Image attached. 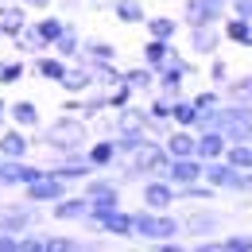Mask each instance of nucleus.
I'll return each instance as SVG.
<instances>
[{"label":"nucleus","mask_w":252,"mask_h":252,"mask_svg":"<svg viewBox=\"0 0 252 252\" xmlns=\"http://www.w3.org/2000/svg\"><path fill=\"white\" fill-rule=\"evenodd\" d=\"M78 4H82V0H59V8H63V12H74Z\"/></svg>","instance_id":"obj_49"},{"label":"nucleus","mask_w":252,"mask_h":252,"mask_svg":"<svg viewBox=\"0 0 252 252\" xmlns=\"http://www.w3.org/2000/svg\"><path fill=\"white\" fill-rule=\"evenodd\" d=\"M113 140H117V156L128 159L132 152H140V148H144L148 132H144V128H117V132H113Z\"/></svg>","instance_id":"obj_28"},{"label":"nucleus","mask_w":252,"mask_h":252,"mask_svg":"<svg viewBox=\"0 0 252 252\" xmlns=\"http://www.w3.org/2000/svg\"><path fill=\"white\" fill-rule=\"evenodd\" d=\"M43 221V206L39 202H8L0 206V233H28Z\"/></svg>","instance_id":"obj_4"},{"label":"nucleus","mask_w":252,"mask_h":252,"mask_svg":"<svg viewBox=\"0 0 252 252\" xmlns=\"http://www.w3.org/2000/svg\"><path fill=\"white\" fill-rule=\"evenodd\" d=\"M221 35H225L229 43H237V47H249V51H252V20L225 16V28H221Z\"/></svg>","instance_id":"obj_27"},{"label":"nucleus","mask_w":252,"mask_h":252,"mask_svg":"<svg viewBox=\"0 0 252 252\" xmlns=\"http://www.w3.org/2000/svg\"><path fill=\"white\" fill-rule=\"evenodd\" d=\"M51 51H55L59 59H66V63H78V55H82V35H78V28L66 24V32L51 43Z\"/></svg>","instance_id":"obj_25"},{"label":"nucleus","mask_w":252,"mask_h":252,"mask_svg":"<svg viewBox=\"0 0 252 252\" xmlns=\"http://www.w3.org/2000/svg\"><path fill=\"white\" fill-rule=\"evenodd\" d=\"M125 86H132V94H156V70L152 66H132L125 70Z\"/></svg>","instance_id":"obj_30"},{"label":"nucleus","mask_w":252,"mask_h":252,"mask_svg":"<svg viewBox=\"0 0 252 252\" xmlns=\"http://www.w3.org/2000/svg\"><path fill=\"white\" fill-rule=\"evenodd\" d=\"M221 90H225V97H229V101H252V74L237 78V82H225Z\"/></svg>","instance_id":"obj_39"},{"label":"nucleus","mask_w":252,"mask_h":252,"mask_svg":"<svg viewBox=\"0 0 252 252\" xmlns=\"http://www.w3.org/2000/svg\"><path fill=\"white\" fill-rule=\"evenodd\" d=\"M47 167L39 163H28V159H4L0 163V190H16V187H28L43 175Z\"/></svg>","instance_id":"obj_6"},{"label":"nucleus","mask_w":252,"mask_h":252,"mask_svg":"<svg viewBox=\"0 0 252 252\" xmlns=\"http://www.w3.org/2000/svg\"><path fill=\"white\" fill-rule=\"evenodd\" d=\"M4 121H8V101L0 97V128H4Z\"/></svg>","instance_id":"obj_50"},{"label":"nucleus","mask_w":252,"mask_h":252,"mask_svg":"<svg viewBox=\"0 0 252 252\" xmlns=\"http://www.w3.org/2000/svg\"><path fill=\"white\" fill-rule=\"evenodd\" d=\"M63 194H70V187H66L63 179H55L51 171H43L35 183H28V187H24V198H28V202H39V206H51V202H59Z\"/></svg>","instance_id":"obj_8"},{"label":"nucleus","mask_w":252,"mask_h":252,"mask_svg":"<svg viewBox=\"0 0 252 252\" xmlns=\"http://www.w3.org/2000/svg\"><path fill=\"white\" fill-rule=\"evenodd\" d=\"M35 144L28 140V132L24 128H0V156L4 159H28V152H32Z\"/></svg>","instance_id":"obj_16"},{"label":"nucleus","mask_w":252,"mask_h":252,"mask_svg":"<svg viewBox=\"0 0 252 252\" xmlns=\"http://www.w3.org/2000/svg\"><path fill=\"white\" fill-rule=\"evenodd\" d=\"M183 233H194V237H206V233H218L221 229V214L218 210H190L183 214Z\"/></svg>","instance_id":"obj_17"},{"label":"nucleus","mask_w":252,"mask_h":252,"mask_svg":"<svg viewBox=\"0 0 252 252\" xmlns=\"http://www.w3.org/2000/svg\"><path fill=\"white\" fill-rule=\"evenodd\" d=\"M163 179H167L171 187H187V183H198V179H202V159H198V156L167 159V167H163Z\"/></svg>","instance_id":"obj_9"},{"label":"nucleus","mask_w":252,"mask_h":252,"mask_svg":"<svg viewBox=\"0 0 252 252\" xmlns=\"http://www.w3.org/2000/svg\"><path fill=\"white\" fill-rule=\"evenodd\" d=\"M140 202H144L148 210H171V206L179 202V194H175V187H171L163 175H152V179L140 183Z\"/></svg>","instance_id":"obj_7"},{"label":"nucleus","mask_w":252,"mask_h":252,"mask_svg":"<svg viewBox=\"0 0 252 252\" xmlns=\"http://www.w3.org/2000/svg\"><path fill=\"white\" fill-rule=\"evenodd\" d=\"M90 214V198L86 194H63L59 202H51V218L55 221H82Z\"/></svg>","instance_id":"obj_15"},{"label":"nucleus","mask_w":252,"mask_h":252,"mask_svg":"<svg viewBox=\"0 0 252 252\" xmlns=\"http://www.w3.org/2000/svg\"><path fill=\"white\" fill-rule=\"evenodd\" d=\"M117 140L113 136H97L86 144V163L94 167V171H113V163H117Z\"/></svg>","instance_id":"obj_11"},{"label":"nucleus","mask_w":252,"mask_h":252,"mask_svg":"<svg viewBox=\"0 0 252 252\" xmlns=\"http://www.w3.org/2000/svg\"><path fill=\"white\" fill-rule=\"evenodd\" d=\"M90 74H94V86L97 90H113L125 82V70L117 63H90Z\"/></svg>","instance_id":"obj_29"},{"label":"nucleus","mask_w":252,"mask_h":252,"mask_svg":"<svg viewBox=\"0 0 252 252\" xmlns=\"http://www.w3.org/2000/svg\"><path fill=\"white\" fill-rule=\"evenodd\" d=\"M202 179H206L214 190H229V194H237V179H241V171L229 167L225 159H206V163H202Z\"/></svg>","instance_id":"obj_10"},{"label":"nucleus","mask_w":252,"mask_h":252,"mask_svg":"<svg viewBox=\"0 0 252 252\" xmlns=\"http://www.w3.org/2000/svg\"><path fill=\"white\" fill-rule=\"evenodd\" d=\"M190 101H194V109H214V105H221V94H218V86H214V90H202V94H194Z\"/></svg>","instance_id":"obj_43"},{"label":"nucleus","mask_w":252,"mask_h":252,"mask_svg":"<svg viewBox=\"0 0 252 252\" xmlns=\"http://www.w3.org/2000/svg\"><path fill=\"white\" fill-rule=\"evenodd\" d=\"M66 24H70V20H63V16H43V20H35V28H39V35L47 39V47L66 32Z\"/></svg>","instance_id":"obj_37"},{"label":"nucleus","mask_w":252,"mask_h":252,"mask_svg":"<svg viewBox=\"0 0 252 252\" xmlns=\"http://www.w3.org/2000/svg\"><path fill=\"white\" fill-rule=\"evenodd\" d=\"M39 148H47L55 159H86V144H90V121L63 113L39 132V140H32Z\"/></svg>","instance_id":"obj_1"},{"label":"nucleus","mask_w":252,"mask_h":252,"mask_svg":"<svg viewBox=\"0 0 252 252\" xmlns=\"http://www.w3.org/2000/svg\"><path fill=\"white\" fill-rule=\"evenodd\" d=\"M175 194H179V202H214L218 190L210 187L206 179H198V183H187V187H175Z\"/></svg>","instance_id":"obj_34"},{"label":"nucleus","mask_w":252,"mask_h":252,"mask_svg":"<svg viewBox=\"0 0 252 252\" xmlns=\"http://www.w3.org/2000/svg\"><path fill=\"white\" fill-rule=\"evenodd\" d=\"M121 24H128V28H136V24H144L148 20V12H144V0H113V8H109Z\"/></svg>","instance_id":"obj_31"},{"label":"nucleus","mask_w":252,"mask_h":252,"mask_svg":"<svg viewBox=\"0 0 252 252\" xmlns=\"http://www.w3.org/2000/svg\"><path fill=\"white\" fill-rule=\"evenodd\" d=\"M90 8H97V12H109V8H113V0H90Z\"/></svg>","instance_id":"obj_48"},{"label":"nucleus","mask_w":252,"mask_h":252,"mask_svg":"<svg viewBox=\"0 0 252 252\" xmlns=\"http://www.w3.org/2000/svg\"><path fill=\"white\" fill-rule=\"evenodd\" d=\"M59 86H63V94H70V97H82V94H90V90H94V74H90V66H82V63H70Z\"/></svg>","instance_id":"obj_19"},{"label":"nucleus","mask_w":252,"mask_h":252,"mask_svg":"<svg viewBox=\"0 0 252 252\" xmlns=\"http://www.w3.org/2000/svg\"><path fill=\"white\" fill-rule=\"evenodd\" d=\"M221 159L229 167H237V171H252V144H229Z\"/></svg>","instance_id":"obj_36"},{"label":"nucleus","mask_w":252,"mask_h":252,"mask_svg":"<svg viewBox=\"0 0 252 252\" xmlns=\"http://www.w3.org/2000/svg\"><path fill=\"white\" fill-rule=\"evenodd\" d=\"M82 194H86L90 202H121V183L94 171L90 179H82Z\"/></svg>","instance_id":"obj_12"},{"label":"nucleus","mask_w":252,"mask_h":252,"mask_svg":"<svg viewBox=\"0 0 252 252\" xmlns=\"http://www.w3.org/2000/svg\"><path fill=\"white\" fill-rule=\"evenodd\" d=\"M8 121L16 128H24V132H35V128L43 125V117H39V105L28 101V97H20V101H12L8 105Z\"/></svg>","instance_id":"obj_21"},{"label":"nucleus","mask_w":252,"mask_h":252,"mask_svg":"<svg viewBox=\"0 0 252 252\" xmlns=\"http://www.w3.org/2000/svg\"><path fill=\"white\" fill-rule=\"evenodd\" d=\"M187 78H194V63L175 51V55L156 70V94H163V97L175 101V97L183 94V82H187Z\"/></svg>","instance_id":"obj_3"},{"label":"nucleus","mask_w":252,"mask_h":252,"mask_svg":"<svg viewBox=\"0 0 252 252\" xmlns=\"http://www.w3.org/2000/svg\"><path fill=\"white\" fill-rule=\"evenodd\" d=\"M105 97H109V109H125V105H132V86H125V82H121V86H113V90H105Z\"/></svg>","instance_id":"obj_41"},{"label":"nucleus","mask_w":252,"mask_h":252,"mask_svg":"<svg viewBox=\"0 0 252 252\" xmlns=\"http://www.w3.org/2000/svg\"><path fill=\"white\" fill-rule=\"evenodd\" d=\"M221 252H252V233H245V237H225Z\"/></svg>","instance_id":"obj_42"},{"label":"nucleus","mask_w":252,"mask_h":252,"mask_svg":"<svg viewBox=\"0 0 252 252\" xmlns=\"http://www.w3.org/2000/svg\"><path fill=\"white\" fill-rule=\"evenodd\" d=\"M0 163H4V156H0Z\"/></svg>","instance_id":"obj_52"},{"label":"nucleus","mask_w":252,"mask_h":252,"mask_svg":"<svg viewBox=\"0 0 252 252\" xmlns=\"http://www.w3.org/2000/svg\"><path fill=\"white\" fill-rule=\"evenodd\" d=\"M82 249H94L78 237H47V252H82Z\"/></svg>","instance_id":"obj_40"},{"label":"nucleus","mask_w":252,"mask_h":252,"mask_svg":"<svg viewBox=\"0 0 252 252\" xmlns=\"http://www.w3.org/2000/svg\"><path fill=\"white\" fill-rule=\"evenodd\" d=\"M24 24H28V4L4 0V4H0V39H12Z\"/></svg>","instance_id":"obj_20"},{"label":"nucleus","mask_w":252,"mask_h":252,"mask_svg":"<svg viewBox=\"0 0 252 252\" xmlns=\"http://www.w3.org/2000/svg\"><path fill=\"white\" fill-rule=\"evenodd\" d=\"M163 148L171 159H183V156H194V128H171L163 136Z\"/></svg>","instance_id":"obj_24"},{"label":"nucleus","mask_w":252,"mask_h":252,"mask_svg":"<svg viewBox=\"0 0 252 252\" xmlns=\"http://www.w3.org/2000/svg\"><path fill=\"white\" fill-rule=\"evenodd\" d=\"M0 252H20V233H0Z\"/></svg>","instance_id":"obj_46"},{"label":"nucleus","mask_w":252,"mask_h":252,"mask_svg":"<svg viewBox=\"0 0 252 252\" xmlns=\"http://www.w3.org/2000/svg\"><path fill=\"white\" fill-rule=\"evenodd\" d=\"M171 55H175V43H171V39H152V35H148V43H144V51H140L144 66H152V70H159Z\"/></svg>","instance_id":"obj_26"},{"label":"nucleus","mask_w":252,"mask_h":252,"mask_svg":"<svg viewBox=\"0 0 252 252\" xmlns=\"http://www.w3.org/2000/svg\"><path fill=\"white\" fill-rule=\"evenodd\" d=\"M229 12V0H187L183 4V24L198 28V24H221Z\"/></svg>","instance_id":"obj_5"},{"label":"nucleus","mask_w":252,"mask_h":252,"mask_svg":"<svg viewBox=\"0 0 252 252\" xmlns=\"http://www.w3.org/2000/svg\"><path fill=\"white\" fill-rule=\"evenodd\" d=\"M229 12L241 20H252V0H229Z\"/></svg>","instance_id":"obj_45"},{"label":"nucleus","mask_w":252,"mask_h":252,"mask_svg":"<svg viewBox=\"0 0 252 252\" xmlns=\"http://www.w3.org/2000/svg\"><path fill=\"white\" fill-rule=\"evenodd\" d=\"M94 233H105V237H121V241H128L132 237V214L128 210H109V214H101L94 225Z\"/></svg>","instance_id":"obj_14"},{"label":"nucleus","mask_w":252,"mask_h":252,"mask_svg":"<svg viewBox=\"0 0 252 252\" xmlns=\"http://www.w3.org/2000/svg\"><path fill=\"white\" fill-rule=\"evenodd\" d=\"M218 47H221L218 24H198V28H190V51H194L198 59H214Z\"/></svg>","instance_id":"obj_13"},{"label":"nucleus","mask_w":252,"mask_h":252,"mask_svg":"<svg viewBox=\"0 0 252 252\" xmlns=\"http://www.w3.org/2000/svg\"><path fill=\"white\" fill-rule=\"evenodd\" d=\"M51 4H55V0H32L28 8H51Z\"/></svg>","instance_id":"obj_51"},{"label":"nucleus","mask_w":252,"mask_h":252,"mask_svg":"<svg viewBox=\"0 0 252 252\" xmlns=\"http://www.w3.org/2000/svg\"><path fill=\"white\" fill-rule=\"evenodd\" d=\"M194 249H198V252H221V241H214V237H198Z\"/></svg>","instance_id":"obj_47"},{"label":"nucleus","mask_w":252,"mask_h":252,"mask_svg":"<svg viewBox=\"0 0 252 252\" xmlns=\"http://www.w3.org/2000/svg\"><path fill=\"white\" fill-rule=\"evenodd\" d=\"M0 4H4V0H0Z\"/></svg>","instance_id":"obj_53"},{"label":"nucleus","mask_w":252,"mask_h":252,"mask_svg":"<svg viewBox=\"0 0 252 252\" xmlns=\"http://www.w3.org/2000/svg\"><path fill=\"white\" fill-rule=\"evenodd\" d=\"M24 74H28V63H24V59L0 63V86H16V82H24Z\"/></svg>","instance_id":"obj_38"},{"label":"nucleus","mask_w":252,"mask_h":252,"mask_svg":"<svg viewBox=\"0 0 252 252\" xmlns=\"http://www.w3.org/2000/svg\"><path fill=\"white\" fill-rule=\"evenodd\" d=\"M66 66H70V63H66V59H59L55 51H43V55H35L32 70L43 78V82H55V86H59V82H63V74H66Z\"/></svg>","instance_id":"obj_23"},{"label":"nucleus","mask_w":252,"mask_h":252,"mask_svg":"<svg viewBox=\"0 0 252 252\" xmlns=\"http://www.w3.org/2000/svg\"><path fill=\"white\" fill-rule=\"evenodd\" d=\"M225 148H229V140L221 136L218 128H206V132H194V156L202 159H221L225 156Z\"/></svg>","instance_id":"obj_18"},{"label":"nucleus","mask_w":252,"mask_h":252,"mask_svg":"<svg viewBox=\"0 0 252 252\" xmlns=\"http://www.w3.org/2000/svg\"><path fill=\"white\" fill-rule=\"evenodd\" d=\"M12 47H16L20 55H32V59H35V55H43V51H51V47H47V39L39 35V28H35L32 20H28L20 32L12 35Z\"/></svg>","instance_id":"obj_22"},{"label":"nucleus","mask_w":252,"mask_h":252,"mask_svg":"<svg viewBox=\"0 0 252 252\" xmlns=\"http://www.w3.org/2000/svg\"><path fill=\"white\" fill-rule=\"evenodd\" d=\"M218 132L229 140V144H249L252 140V109L241 105V101H225V105H221Z\"/></svg>","instance_id":"obj_2"},{"label":"nucleus","mask_w":252,"mask_h":252,"mask_svg":"<svg viewBox=\"0 0 252 252\" xmlns=\"http://www.w3.org/2000/svg\"><path fill=\"white\" fill-rule=\"evenodd\" d=\"M144 24H148V35H152V39H175V35H179V20H175V16H148Z\"/></svg>","instance_id":"obj_35"},{"label":"nucleus","mask_w":252,"mask_h":252,"mask_svg":"<svg viewBox=\"0 0 252 252\" xmlns=\"http://www.w3.org/2000/svg\"><path fill=\"white\" fill-rule=\"evenodd\" d=\"M210 82H214V86H225V82H229V66H225V59H218V55L210 59Z\"/></svg>","instance_id":"obj_44"},{"label":"nucleus","mask_w":252,"mask_h":252,"mask_svg":"<svg viewBox=\"0 0 252 252\" xmlns=\"http://www.w3.org/2000/svg\"><path fill=\"white\" fill-rule=\"evenodd\" d=\"M105 109H109V97H105V90H97V86H94L90 94H82V109H78V117H82V121H97Z\"/></svg>","instance_id":"obj_33"},{"label":"nucleus","mask_w":252,"mask_h":252,"mask_svg":"<svg viewBox=\"0 0 252 252\" xmlns=\"http://www.w3.org/2000/svg\"><path fill=\"white\" fill-rule=\"evenodd\" d=\"M194 121H198V109H194V101L179 94L175 101H171V128H194Z\"/></svg>","instance_id":"obj_32"}]
</instances>
